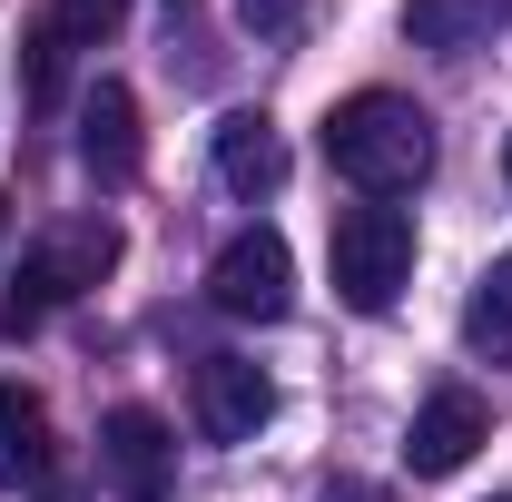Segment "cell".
<instances>
[{"label": "cell", "mask_w": 512, "mask_h": 502, "mask_svg": "<svg viewBox=\"0 0 512 502\" xmlns=\"http://www.w3.org/2000/svg\"><path fill=\"white\" fill-rule=\"evenodd\" d=\"M325 158L365 197H414L434 178V119L404 89H355V99L325 109Z\"/></svg>", "instance_id": "cell-1"}, {"label": "cell", "mask_w": 512, "mask_h": 502, "mask_svg": "<svg viewBox=\"0 0 512 502\" xmlns=\"http://www.w3.org/2000/svg\"><path fill=\"white\" fill-rule=\"evenodd\" d=\"M109 266H119V227H109V217H79V227H60V237H40V247L20 256L10 296H0V335H10V345L40 335V325H50L69 296H89Z\"/></svg>", "instance_id": "cell-2"}, {"label": "cell", "mask_w": 512, "mask_h": 502, "mask_svg": "<svg viewBox=\"0 0 512 502\" xmlns=\"http://www.w3.org/2000/svg\"><path fill=\"white\" fill-rule=\"evenodd\" d=\"M325 266H335V296H345L355 315H384L394 296H404V276H414V217L384 207V197L345 207L335 237H325Z\"/></svg>", "instance_id": "cell-3"}, {"label": "cell", "mask_w": 512, "mask_h": 502, "mask_svg": "<svg viewBox=\"0 0 512 502\" xmlns=\"http://www.w3.org/2000/svg\"><path fill=\"white\" fill-rule=\"evenodd\" d=\"M207 306L217 315H247V325H276V315L296 306V256L276 227H237L217 266H207Z\"/></svg>", "instance_id": "cell-4"}, {"label": "cell", "mask_w": 512, "mask_h": 502, "mask_svg": "<svg viewBox=\"0 0 512 502\" xmlns=\"http://www.w3.org/2000/svg\"><path fill=\"white\" fill-rule=\"evenodd\" d=\"M99 483H109L119 502H168L178 443H168V424H158L148 404H119V414L99 424Z\"/></svg>", "instance_id": "cell-5"}, {"label": "cell", "mask_w": 512, "mask_h": 502, "mask_svg": "<svg viewBox=\"0 0 512 502\" xmlns=\"http://www.w3.org/2000/svg\"><path fill=\"white\" fill-rule=\"evenodd\" d=\"M483 434H493L483 394H473V384H434L424 414H414V434H404V463H414L424 483H434V473H463V463L483 453Z\"/></svg>", "instance_id": "cell-6"}, {"label": "cell", "mask_w": 512, "mask_h": 502, "mask_svg": "<svg viewBox=\"0 0 512 502\" xmlns=\"http://www.w3.org/2000/svg\"><path fill=\"white\" fill-rule=\"evenodd\" d=\"M276 414V384L247 355H207L197 365V434L207 443H256V424Z\"/></svg>", "instance_id": "cell-7"}, {"label": "cell", "mask_w": 512, "mask_h": 502, "mask_svg": "<svg viewBox=\"0 0 512 502\" xmlns=\"http://www.w3.org/2000/svg\"><path fill=\"white\" fill-rule=\"evenodd\" d=\"M138 158H148V138H138V99H128L119 79H99V89L79 99V168H89L99 188H128Z\"/></svg>", "instance_id": "cell-8"}, {"label": "cell", "mask_w": 512, "mask_h": 502, "mask_svg": "<svg viewBox=\"0 0 512 502\" xmlns=\"http://www.w3.org/2000/svg\"><path fill=\"white\" fill-rule=\"evenodd\" d=\"M217 188L227 197H276L286 188V138H276V119H256V109H227L217 119Z\"/></svg>", "instance_id": "cell-9"}, {"label": "cell", "mask_w": 512, "mask_h": 502, "mask_svg": "<svg viewBox=\"0 0 512 502\" xmlns=\"http://www.w3.org/2000/svg\"><path fill=\"white\" fill-rule=\"evenodd\" d=\"M50 483V404L30 384H0V493H40Z\"/></svg>", "instance_id": "cell-10"}, {"label": "cell", "mask_w": 512, "mask_h": 502, "mask_svg": "<svg viewBox=\"0 0 512 502\" xmlns=\"http://www.w3.org/2000/svg\"><path fill=\"white\" fill-rule=\"evenodd\" d=\"M503 20H512V0H404V30H414L424 50H444V60L483 50Z\"/></svg>", "instance_id": "cell-11"}, {"label": "cell", "mask_w": 512, "mask_h": 502, "mask_svg": "<svg viewBox=\"0 0 512 502\" xmlns=\"http://www.w3.org/2000/svg\"><path fill=\"white\" fill-rule=\"evenodd\" d=\"M463 345L512 355V256H493V266L473 276V296H463Z\"/></svg>", "instance_id": "cell-12"}, {"label": "cell", "mask_w": 512, "mask_h": 502, "mask_svg": "<svg viewBox=\"0 0 512 502\" xmlns=\"http://www.w3.org/2000/svg\"><path fill=\"white\" fill-rule=\"evenodd\" d=\"M20 79H30V99H40V109H50V99L69 89V30L50 20V10L20 30Z\"/></svg>", "instance_id": "cell-13"}, {"label": "cell", "mask_w": 512, "mask_h": 502, "mask_svg": "<svg viewBox=\"0 0 512 502\" xmlns=\"http://www.w3.org/2000/svg\"><path fill=\"white\" fill-rule=\"evenodd\" d=\"M50 20L69 30V50H99V40H119L128 0H50Z\"/></svg>", "instance_id": "cell-14"}, {"label": "cell", "mask_w": 512, "mask_h": 502, "mask_svg": "<svg viewBox=\"0 0 512 502\" xmlns=\"http://www.w3.org/2000/svg\"><path fill=\"white\" fill-rule=\"evenodd\" d=\"M306 10H316V0H237V20H247L256 40H296V30H306Z\"/></svg>", "instance_id": "cell-15"}, {"label": "cell", "mask_w": 512, "mask_h": 502, "mask_svg": "<svg viewBox=\"0 0 512 502\" xmlns=\"http://www.w3.org/2000/svg\"><path fill=\"white\" fill-rule=\"evenodd\" d=\"M325 502H394V483H365V473H345V483H335Z\"/></svg>", "instance_id": "cell-16"}, {"label": "cell", "mask_w": 512, "mask_h": 502, "mask_svg": "<svg viewBox=\"0 0 512 502\" xmlns=\"http://www.w3.org/2000/svg\"><path fill=\"white\" fill-rule=\"evenodd\" d=\"M40 502H79V493H69V483H60V473H50V483H40Z\"/></svg>", "instance_id": "cell-17"}, {"label": "cell", "mask_w": 512, "mask_h": 502, "mask_svg": "<svg viewBox=\"0 0 512 502\" xmlns=\"http://www.w3.org/2000/svg\"><path fill=\"white\" fill-rule=\"evenodd\" d=\"M503 188H512V138H503Z\"/></svg>", "instance_id": "cell-18"}, {"label": "cell", "mask_w": 512, "mask_h": 502, "mask_svg": "<svg viewBox=\"0 0 512 502\" xmlns=\"http://www.w3.org/2000/svg\"><path fill=\"white\" fill-rule=\"evenodd\" d=\"M0 227H10V207H0Z\"/></svg>", "instance_id": "cell-19"}]
</instances>
